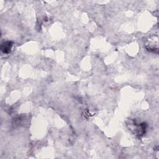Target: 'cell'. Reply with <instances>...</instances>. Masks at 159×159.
Segmentation results:
<instances>
[{
  "label": "cell",
  "mask_w": 159,
  "mask_h": 159,
  "mask_svg": "<svg viewBox=\"0 0 159 159\" xmlns=\"http://www.w3.org/2000/svg\"><path fill=\"white\" fill-rule=\"evenodd\" d=\"M145 47L150 52H157L158 50V36L152 35L148 37L145 42Z\"/></svg>",
  "instance_id": "6da1fadb"
},
{
  "label": "cell",
  "mask_w": 159,
  "mask_h": 159,
  "mask_svg": "<svg viewBox=\"0 0 159 159\" xmlns=\"http://www.w3.org/2000/svg\"><path fill=\"white\" fill-rule=\"evenodd\" d=\"M12 46V42L11 41H6L3 42L1 46V50L4 53H9Z\"/></svg>",
  "instance_id": "7a4b0ae2"
}]
</instances>
